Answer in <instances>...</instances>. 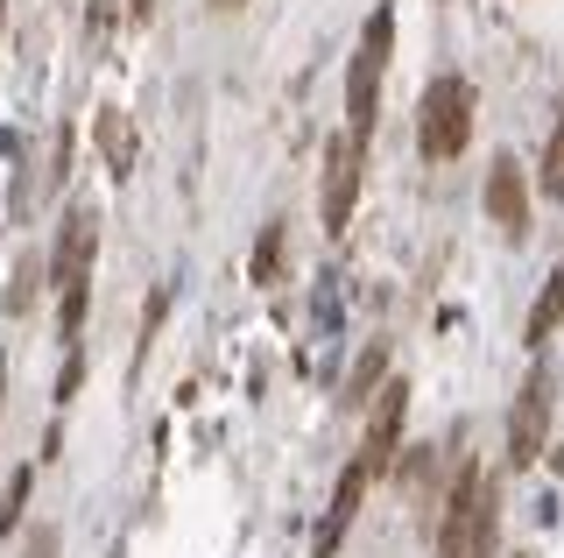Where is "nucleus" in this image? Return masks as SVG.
<instances>
[{
  "label": "nucleus",
  "instance_id": "1",
  "mask_svg": "<svg viewBox=\"0 0 564 558\" xmlns=\"http://www.w3.org/2000/svg\"><path fill=\"white\" fill-rule=\"evenodd\" d=\"M388 57H395V8H375L367 29H360V43H352V64H346V135L352 142H375Z\"/></svg>",
  "mask_w": 564,
  "mask_h": 558
},
{
  "label": "nucleus",
  "instance_id": "2",
  "mask_svg": "<svg viewBox=\"0 0 564 558\" xmlns=\"http://www.w3.org/2000/svg\"><path fill=\"white\" fill-rule=\"evenodd\" d=\"M466 142H473V85L445 72L416 99V149L423 163H452V155H466Z\"/></svg>",
  "mask_w": 564,
  "mask_h": 558
},
{
  "label": "nucleus",
  "instance_id": "3",
  "mask_svg": "<svg viewBox=\"0 0 564 558\" xmlns=\"http://www.w3.org/2000/svg\"><path fill=\"white\" fill-rule=\"evenodd\" d=\"M360 170H367V142L332 135V149H325V198H317L325 234H346V226H352V205H360Z\"/></svg>",
  "mask_w": 564,
  "mask_h": 558
},
{
  "label": "nucleus",
  "instance_id": "4",
  "mask_svg": "<svg viewBox=\"0 0 564 558\" xmlns=\"http://www.w3.org/2000/svg\"><path fill=\"white\" fill-rule=\"evenodd\" d=\"M551 375L529 368V382L516 389V410H508V466H536L543 439H551Z\"/></svg>",
  "mask_w": 564,
  "mask_h": 558
},
{
  "label": "nucleus",
  "instance_id": "5",
  "mask_svg": "<svg viewBox=\"0 0 564 558\" xmlns=\"http://www.w3.org/2000/svg\"><path fill=\"white\" fill-rule=\"evenodd\" d=\"M93 255H99V213L93 205H70L57 219V255L43 261V276L57 290H78V283H93Z\"/></svg>",
  "mask_w": 564,
  "mask_h": 558
},
{
  "label": "nucleus",
  "instance_id": "6",
  "mask_svg": "<svg viewBox=\"0 0 564 558\" xmlns=\"http://www.w3.org/2000/svg\"><path fill=\"white\" fill-rule=\"evenodd\" d=\"M402 417H410V382H381V389H375V425H367L360 452H352V460H360L367 474H388V466H395Z\"/></svg>",
  "mask_w": 564,
  "mask_h": 558
},
{
  "label": "nucleus",
  "instance_id": "7",
  "mask_svg": "<svg viewBox=\"0 0 564 558\" xmlns=\"http://www.w3.org/2000/svg\"><path fill=\"white\" fill-rule=\"evenodd\" d=\"M480 198H487V219L501 226L508 240H522V234H529V170H522V155H494Z\"/></svg>",
  "mask_w": 564,
  "mask_h": 558
},
{
  "label": "nucleus",
  "instance_id": "8",
  "mask_svg": "<svg viewBox=\"0 0 564 558\" xmlns=\"http://www.w3.org/2000/svg\"><path fill=\"white\" fill-rule=\"evenodd\" d=\"M367 481H375V474H367L360 460L339 474V487H332V509H325V523H317V537H311V558H339L352 516H360V502H367Z\"/></svg>",
  "mask_w": 564,
  "mask_h": 558
},
{
  "label": "nucleus",
  "instance_id": "9",
  "mask_svg": "<svg viewBox=\"0 0 564 558\" xmlns=\"http://www.w3.org/2000/svg\"><path fill=\"white\" fill-rule=\"evenodd\" d=\"M487 474L480 466H458L452 495H445V516H437V551L431 558H466V530H473V502H480Z\"/></svg>",
  "mask_w": 564,
  "mask_h": 558
},
{
  "label": "nucleus",
  "instance_id": "10",
  "mask_svg": "<svg viewBox=\"0 0 564 558\" xmlns=\"http://www.w3.org/2000/svg\"><path fill=\"white\" fill-rule=\"evenodd\" d=\"M99 149H106V170H113V178H128L134 170V120L120 114V107H99Z\"/></svg>",
  "mask_w": 564,
  "mask_h": 558
},
{
  "label": "nucleus",
  "instance_id": "11",
  "mask_svg": "<svg viewBox=\"0 0 564 558\" xmlns=\"http://www.w3.org/2000/svg\"><path fill=\"white\" fill-rule=\"evenodd\" d=\"M557 325H564V269H551V283H543V298L529 304V325H522V340H529V346L543 354V340H551Z\"/></svg>",
  "mask_w": 564,
  "mask_h": 558
},
{
  "label": "nucleus",
  "instance_id": "12",
  "mask_svg": "<svg viewBox=\"0 0 564 558\" xmlns=\"http://www.w3.org/2000/svg\"><path fill=\"white\" fill-rule=\"evenodd\" d=\"M29 487H35V466H14V474H8V495H0V530H22Z\"/></svg>",
  "mask_w": 564,
  "mask_h": 558
},
{
  "label": "nucleus",
  "instance_id": "13",
  "mask_svg": "<svg viewBox=\"0 0 564 558\" xmlns=\"http://www.w3.org/2000/svg\"><path fill=\"white\" fill-rule=\"evenodd\" d=\"M388 382V354H381V340H375V354H360V368H352V382H346V404H367Z\"/></svg>",
  "mask_w": 564,
  "mask_h": 558
},
{
  "label": "nucleus",
  "instance_id": "14",
  "mask_svg": "<svg viewBox=\"0 0 564 558\" xmlns=\"http://www.w3.org/2000/svg\"><path fill=\"white\" fill-rule=\"evenodd\" d=\"M35 290H43V261L22 255V261H14V283H8V311H14V319L35 304Z\"/></svg>",
  "mask_w": 564,
  "mask_h": 558
},
{
  "label": "nucleus",
  "instance_id": "15",
  "mask_svg": "<svg viewBox=\"0 0 564 558\" xmlns=\"http://www.w3.org/2000/svg\"><path fill=\"white\" fill-rule=\"evenodd\" d=\"M282 240H290L282 226H269V234H261V248H254V283H275V276H282Z\"/></svg>",
  "mask_w": 564,
  "mask_h": 558
},
{
  "label": "nucleus",
  "instance_id": "16",
  "mask_svg": "<svg viewBox=\"0 0 564 558\" xmlns=\"http://www.w3.org/2000/svg\"><path fill=\"white\" fill-rule=\"evenodd\" d=\"M543 191L564 198V114H557V128H551V149H543Z\"/></svg>",
  "mask_w": 564,
  "mask_h": 558
},
{
  "label": "nucleus",
  "instance_id": "17",
  "mask_svg": "<svg viewBox=\"0 0 564 558\" xmlns=\"http://www.w3.org/2000/svg\"><path fill=\"white\" fill-rule=\"evenodd\" d=\"M29 558H57V530H50V523H43V530L29 537Z\"/></svg>",
  "mask_w": 564,
  "mask_h": 558
},
{
  "label": "nucleus",
  "instance_id": "18",
  "mask_svg": "<svg viewBox=\"0 0 564 558\" xmlns=\"http://www.w3.org/2000/svg\"><path fill=\"white\" fill-rule=\"evenodd\" d=\"M205 8H212V14H240L247 0H205Z\"/></svg>",
  "mask_w": 564,
  "mask_h": 558
},
{
  "label": "nucleus",
  "instance_id": "19",
  "mask_svg": "<svg viewBox=\"0 0 564 558\" xmlns=\"http://www.w3.org/2000/svg\"><path fill=\"white\" fill-rule=\"evenodd\" d=\"M128 14H134V22H149V14H155V0H128Z\"/></svg>",
  "mask_w": 564,
  "mask_h": 558
},
{
  "label": "nucleus",
  "instance_id": "20",
  "mask_svg": "<svg viewBox=\"0 0 564 558\" xmlns=\"http://www.w3.org/2000/svg\"><path fill=\"white\" fill-rule=\"evenodd\" d=\"M0 404H8V354H0Z\"/></svg>",
  "mask_w": 564,
  "mask_h": 558
},
{
  "label": "nucleus",
  "instance_id": "21",
  "mask_svg": "<svg viewBox=\"0 0 564 558\" xmlns=\"http://www.w3.org/2000/svg\"><path fill=\"white\" fill-rule=\"evenodd\" d=\"M0 22H8V0H0Z\"/></svg>",
  "mask_w": 564,
  "mask_h": 558
}]
</instances>
